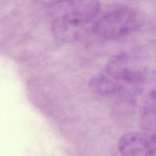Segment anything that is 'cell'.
Instances as JSON below:
<instances>
[{
  "label": "cell",
  "mask_w": 156,
  "mask_h": 156,
  "mask_svg": "<svg viewBox=\"0 0 156 156\" xmlns=\"http://www.w3.org/2000/svg\"><path fill=\"white\" fill-rule=\"evenodd\" d=\"M53 19L51 30L54 37L65 43L81 39L101 10L97 1L48 2Z\"/></svg>",
  "instance_id": "cell-1"
},
{
  "label": "cell",
  "mask_w": 156,
  "mask_h": 156,
  "mask_svg": "<svg viewBox=\"0 0 156 156\" xmlns=\"http://www.w3.org/2000/svg\"><path fill=\"white\" fill-rule=\"evenodd\" d=\"M139 26L140 18L135 9L126 5H115L101 10L92 23L91 31L99 38L113 40L132 32Z\"/></svg>",
  "instance_id": "cell-2"
},
{
  "label": "cell",
  "mask_w": 156,
  "mask_h": 156,
  "mask_svg": "<svg viewBox=\"0 0 156 156\" xmlns=\"http://www.w3.org/2000/svg\"><path fill=\"white\" fill-rule=\"evenodd\" d=\"M113 78L125 85H142L146 79V72L142 69L132 67L130 65L128 55L120 52L112 55L107 62L104 70Z\"/></svg>",
  "instance_id": "cell-3"
},
{
  "label": "cell",
  "mask_w": 156,
  "mask_h": 156,
  "mask_svg": "<svg viewBox=\"0 0 156 156\" xmlns=\"http://www.w3.org/2000/svg\"><path fill=\"white\" fill-rule=\"evenodd\" d=\"M121 156H155V137L144 132H129L118 143Z\"/></svg>",
  "instance_id": "cell-4"
},
{
  "label": "cell",
  "mask_w": 156,
  "mask_h": 156,
  "mask_svg": "<svg viewBox=\"0 0 156 156\" xmlns=\"http://www.w3.org/2000/svg\"><path fill=\"white\" fill-rule=\"evenodd\" d=\"M88 85L93 91L103 96L119 95L126 89L124 83L113 78L104 71L93 76Z\"/></svg>",
  "instance_id": "cell-5"
},
{
  "label": "cell",
  "mask_w": 156,
  "mask_h": 156,
  "mask_svg": "<svg viewBox=\"0 0 156 156\" xmlns=\"http://www.w3.org/2000/svg\"><path fill=\"white\" fill-rule=\"evenodd\" d=\"M140 124L144 133L155 137V91L151 90L145 94L140 109Z\"/></svg>",
  "instance_id": "cell-6"
}]
</instances>
